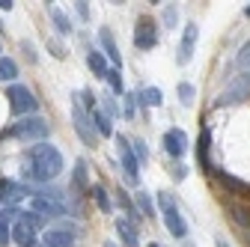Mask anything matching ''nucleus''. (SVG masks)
I'll list each match as a JSON object with an SVG mask.
<instances>
[{"instance_id":"obj_13","label":"nucleus","mask_w":250,"mask_h":247,"mask_svg":"<svg viewBox=\"0 0 250 247\" xmlns=\"http://www.w3.org/2000/svg\"><path fill=\"white\" fill-rule=\"evenodd\" d=\"M12 241L18 244V247H36L39 241H36V229L30 226V224H24V221H15L12 224Z\"/></svg>"},{"instance_id":"obj_19","label":"nucleus","mask_w":250,"mask_h":247,"mask_svg":"<svg viewBox=\"0 0 250 247\" xmlns=\"http://www.w3.org/2000/svg\"><path fill=\"white\" fill-rule=\"evenodd\" d=\"M89 194H92L96 206H99L104 214H110V211H113V203H110V197H107V191H104V185H92V188H89Z\"/></svg>"},{"instance_id":"obj_12","label":"nucleus","mask_w":250,"mask_h":247,"mask_svg":"<svg viewBox=\"0 0 250 247\" xmlns=\"http://www.w3.org/2000/svg\"><path fill=\"white\" fill-rule=\"evenodd\" d=\"M30 206H33V211L42 214V218H62V211H66V206H60V203H54V200H48L42 194H36Z\"/></svg>"},{"instance_id":"obj_3","label":"nucleus","mask_w":250,"mask_h":247,"mask_svg":"<svg viewBox=\"0 0 250 247\" xmlns=\"http://www.w3.org/2000/svg\"><path fill=\"white\" fill-rule=\"evenodd\" d=\"M250 99V72H241V75H235L229 83H227V89L217 96V107H229V104H241V102H247Z\"/></svg>"},{"instance_id":"obj_29","label":"nucleus","mask_w":250,"mask_h":247,"mask_svg":"<svg viewBox=\"0 0 250 247\" xmlns=\"http://www.w3.org/2000/svg\"><path fill=\"white\" fill-rule=\"evenodd\" d=\"M235 66H238L241 72H250V39L238 48V54H235Z\"/></svg>"},{"instance_id":"obj_6","label":"nucleus","mask_w":250,"mask_h":247,"mask_svg":"<svg viewBox=\"0 0 250 247\" xmlns=\"http://www.w3.org/2000/svg\"><path fill=\"white\" fill-rule=\"evenodd\" d=\"M116 146H119V158H122V170H125V182H131V185H140V164L134 158V152H131V143L125 140L122 134H116Z\"/></svg>"},{"instance_id":"obj_38","label":"nucleus","mask_w":250,"mask_h":247,"mask_svg":"<svg viewBox=\"0 0 250 247\" xmlns=\"http://www.w3.org/2000/svg\"><path fill=\"white\" fill-rule=\"evenodd\" d=\"M75 6H78V15L86 21V18H89V9H86V3H75Z\"/></svg>"},{"instance_id":"obj_39","label":"nucleus","mask_w":250,"mask_h":247,"mask_svg":"<svg viewBox=\"0 0 250 247\" xmlns=\"http://www.w3.org/2000/svg\"><path fill=\"white\" fill-rule=\"evenodd\" d=\"M12 6H15V3H12V0H0V9H3V12H9Z\"/></svg>"},{"instance_id":"obj_7","label":"nucleus","mask_w":250,"mask_h":247,"mask_svg":"<svg viewBox=\"0 0 250 247\" xmlns=\"http://www.w3.org/2000/svg\"><path fill=\"white\" fill-rule=\"evenodd\" d=\"M134 45L140 51H152L155 45H158V30H155V21L149 15H140V21L134 27Z\"/></svg>"},{"instance_id":"obj_40","label":"nucleus","mask_w":250,"mask_h":247,"mask_svg":"<svg viewBox=\"0 0 250 247\" xmlns=\"http://www.w3.org/2000/svg\"><path fill=\"white\" fill-rule=\"evenodd\" d=\"M217 247H229V244H227V238H217Z\"/></svg>"},{"instance_id":"obj_43","label":"nucleus","mask_w":250,"mask_h":247,"mask_svg":"<svg viewBox=\"0 0 250 247\" xmlns=\"http://www.w3.org/2000/svg\"><path fill=\"white\" fill-rule=\"evenodd\" d=\"M146 247H158V244H155V241H149V244H146Z\"/></svg>"},{"instance_id":"obj_35","label":"nucleus","mask_w":250,"mask_h":247,"mask_svg":"<svg viewBox=\"0 0 250 247\" xmlns=\"http://www.w3.org/2000/svg\"><path fill=\"white\" fill-rule=\"evenodd\" d=\"M170 176H173V182H182V179L188 176V167H185V164H173V170H170Z\"/></svg>"},{"instance_id":"obj_21","label":"nucleus","mask_w":250,"mask_h":247,"mask_svg":"<svg viewBox=\"0 0 250 247\" xmlns=\"http://www.w3.org/2000/svg\"><path fill=\"white\" fill-rule=\"evenodd\" d=\"M48 12H51V18H54V24H57V30L62 36H69L72 33V21H69V15L66 12H60L57 6H48Z\"/></svg>"},{"instance_id":"obj_5","label":"nucleus","mask_w":250,"mask_h":247,"mask_svg":"<svg viewBox=\"0 0 250 247\" xmlns=\"http://www.w3.org/2000/svg\"><path fill=\"white\" fill-rule=\"evenodd\" d=\"M48 122L42 119V116H24V119H18L15 125L9 128V134L12 137H21V140H42V137H48Z\"/></svg>"},{"instance_id":"obj_2","label":"nucleus","mask_w":250,"mask_h":247,"mask_svg":"<svg viewBox=\"0 0 250 247\" xmlns=\"http://www.w3.org/2000/svg\"><path fill=\"white\" fill-rule=\"evenodd\" d=\"M6 99H9V107H12V113L18 116V119H24V116H33L36 110H39V102H36V96L30 92L24 83H9V89H6Z\"/></svg>"},{"instance_id":"obj_15","label":"nucleus","mask_w":250,"mask_h":247,"mask_svg":"<svg viewBox=\"0 0 250 247\" xmlns=\"http://www.w3.org/2000/svg\"><path fill=\"white\" fill-rule=\"evenodd\" d=\"M99 42H102V51H104V57L110 60V63L119 69L122 66V57H119V48H116V42H113V33H110V30L107 27H102L99 30Z\"/></svg>"},{"instance_id":"obj_25","label":"nucleus","mask_w":250,"mask_h":247,"mask_svg":"<svg viewBox=\"0 0 250 247\" xmlns=\"http://www.w3.org/2000/svg\"><path fill=\"white\" fill-rule=\"evenodd\" d=\"M18 221L30 224V226H33L36 232H39V229H45V218H42V214H36L33 208H30V211H18Z\"/></svg>"},{"instance_id":"obj_41","label":"nucleus","mask_w":250,"mask_h":247,"mask_svg":"<svg viewBox=\"0 0 250 247\" xmlns=\"http://www.w3.org/2000/svg\"><path fill=\"white\" fill-rule=\"evenodd\" d=\"M104 247H116V241H104Z\"/></svg>"},{"instance_id":"obj_34","label":"nucleus","mask_w":250,"mask_h":247,"mask_svg":"<svg viewBox=\"0 0 250 247\" xmlns=\"http://www.w3.org/2000/svg\"><path fill=\"white\" fill-rule=\"evenodd\" d=\"M102 102H104V113H107V116H119V104L113 102V96H107V99H102Z\"/></svg>"},{"instance_id":"obj_44","label":"nucleus","mask_w":250,"mask_h":247,"mask_svg":"<svg viewBox=\"0 0 250 247\" xmlns=\"http://www.w3.org/2000/svg\"><path fill=\"white\" fill-rule=\"evenodd\" d=\"M36 247H45V244H36Z\"/></svg>"},{"instance_id":"obj_20","label":"nucleus","mask_w":250,"mask_h":247,"mask_svg":"<svg viewBox=\"0 0 250 247\" xmlns=\"http://www.w3.org/2000/svg\"><path fill=\"white\" fill-rule=\"evenodd\" d=\"M140 102H143L146 107H161V104H164V92H161L158 86H146V89L140 92Z\"/></svg>"},{"instance_id":"obj_4","label":"nucleus","mask_w":250,"mask_h":247,"mask_svg":"<svg viewBox=\"0 0 250 247\" xmlns=\"http://www.w3.org/2000/svg\"><path fill=\"white\" fill-rule=\"evenodd\" d=\"M72 122H75V131H78V137H81L83 146H96L99 143V131L92 128V116L78 102V92H75V104H72Z\"/></svg>"},{"instance_id":"obj_11","label":"nucleus","mask_w":250,"mask_h":247,"mask_svg":"<svg viewBox=\"0 0 250 247\" xmlns=\"http://www.w3.org/2000/svg\"><path fill=\"white\" fill-rule=\"evenodd\" d=\"M161 218H164V226L170 229V235H176V238H185V235H188V224H185L182 211H179L176 206L167 208V211H161Z\"/></svg>"},{"instance_id":"obj_9","label":"nucleus","mask_w":250,"mask_h":247,"mask_svg":"<svg viewBox=\"0 0 250 247\" xmlns=\"http://www.w3.org/2000/svg\"><path fill=\"white\" fill-rule=\"evenodd\" d=\"M200 39V27L197 24H188L185 27V33H182V45H179V57H176V63L185 66V63H191L194 60V45Z\"/></svg>"},{"instance_id":"obj_31","label":"nucleus","mask_w":250,"mask_h":247,"mask_svg":"<svg viewBox=\"0 0 250 247\" xmlns=\"http://www.w3.org/2000/svg\"><path fill=\"white\" fill-rule=\"evenodd\" d=\"M9 241H12V226L0 218V247H9Z\"/></svg>"},{"instance_id":"obj_18","label":"nucleus","mask_w":250,"mask_h":247,"mask_svg":"<svg viewBox=\"0 0 250 247\" xmlns=\"http://www.w3.org/2000/svg\"><path fill=\"white\" fill-rule=\"evenodd\" d=\"M89 116H92V125H96L99 137H113V125H110V116H107L104 110H92Z\"/></svg>"},{"instance_id":"obj_22","label":"nucleus","mask_w":250,"mask_h":247,"mask_svg":"<svg viewBox=\"0 0 250 247\" xmlns=\"http://www.w3.org/2000/svg\"><path fill=\"white\" fill-rule=\"evenodd\" d=\"M18 78V66L12 57H0V81H12Z\"/></svg>"},{"instance_id":"obj_30","label":"nucleus","mask_w":250,"mask_h":247,"mask_svg":"<svg viewBox=\"0 0 250 247\" xmlns=\"http://www.w3.org/2000/svg\"><path fill=\"white\" fill-rule=\"evenodd\" d=\"M131 152H134L137 164H140V167H146V161H149V152H146V143H143L140 137H134V140H131Z\"/></svg>"},{"instance_id":"obj_16","label":"nucleus","mask_w":250,"mask_h":247,"mask_svg":"<svg viewBox=\"0 0 250 247\" xmlns=\"http://www.w3.org/2000/svg\"><path fill=\"white\" fill-rule=\"evenodd\" d=\"M116 235L122 238L125 247H140V238H137V229H134V221H125V218H116Z\"/></svg>"},{"instance_id":"obj_14","label":"nucleus","mask_w":250,"mask_h":247,"mask_svg":"<svg viewBox=\"0 0 250 247\" xmlns=\"http://www.w3.org/2000/svg\"><path fill=\"white\" fill-rule=\"evenodd\" d=\"M36 197L33 191H30V188H24V185H18V182H9V179H3V182H0V200H3V203H18L21 197Z\"/></svg>"},{"instance_id":"obj_27","label":"nucleus","mask_w":250,"mask_h":247,"mask_svg":"<svg viewBox=\"0 0 250 247\" xmlns=\"http://www.w3.org/2000/svg\"><path fill=\"white\" fill-rule=\"evenodd\" d=\"M104 81H107V86H110L113 96H125V86H122V75H119V69H110Z\"/></svg>"},{"instance_id":"obj_24","label":"nucleus","mask_w":250,"mask_h":247,"mask_svg":"<svg viewBox=\"0 0 250 247\" xmlns=\"http://www.w3.org/2000/svg\"><path fill=\"white\" fill-rule=\"evenodd\" d=\"M137 208H140V214L146 221H152L155 218V208H152V197L146 194V191H137Z\"/></svg>"},{"instance_id":"obj_10","label":"nucleus","mask_w":250,"mask_h":247,"mask_svg":"<svg viewBox=\"0 0 250 247\" xmlns=\"http://www.w3.org/2000/svg\"><path fill=\"white\" fill-rule=\"evenodd\" d=\"M42 244H45V247H75V229H66V226L45 229Z\"/></svg>"},{"instance_id":"obj_36","label":"nucleus","mask_w":250,"mask_h":247,"mask_svg":"<svg viewBox=\"0 0 250 247\" xmlns=\"http://www.w3.org/2000/svg\"><path fill=\"white\" fill-rule=\"evenodd\" d=\"M21 48H24V54H27V63H36V54H33V45H30V42H21Z\"/></svg>"},{"instance_id":"obj_42","label":"nucleus","mask_w":250,"mask_h":247,"mask_svg":"<svg viewBox=\"0 0 250 247\" xmlns=\"http://www.w3.org/2000/svg\"><path fill=\"white\" fill-rule=\"evenodd\" d=\"M244 15H247V18H250V3H247V9H244Z\"/></svg>"},{"instance_id":"obj_33","label":"nucleus","mask_w":250,"mask_h":247,"mask_svg":"<svg viewBox=\"0 0 250 247\" xmlns=\"http://www.w3.org/2000/svg\"><path fill=\"white\" fill-rule=\"evenodd\" d=\"M116 203H119V206H122L125 211H128V214H131V218H137V211H134V206H131V200H128V197H125V191H116Z\"/></svg>"},{"instance_id":"obj_32","label":"nucleus","mask_w":250,"mask_h":247,"mask_svg":"<svg viewBox=\"0 0 250 247\" xmlns=\"http://www.w3.org/2000/svg\"><path fill=\"white\" fill-rule=\"evenodd\" d=\"M176 18H179L176 6H173V3H170V6H164V27H167V30H173V27H176Z\"/></svg>"},{"instance_id":"obj_17","label":"nucleus","mask_w":250,"mask_h":247,"mask_svg":"<svg viewBox=\"0 0 250 247\" xmlns=\"http://www.w3.org/2000/svg\"><path fill=\"white\" fill-rule=\"evenodd\" d=\"M86 66L92 69V75H96V78H107V72H110L107 60H104V51H89L86 54Z\"/></svg>"},{"instance_id":"obj_37","label":"nucleus","mask_w":250,"mask_h":247,"mask_svg":"<svg viewBox=\"0 0 250 247\" xmlns=\"http://www.w3.org/2000/svg\"><path fill=\"white\" fill-rule=\"evenodd\" d=\"M48 48L54 51V57H66V54H62V45H60V42H54V39L48 42Z\"/></svg>"},{"instance_id":"obj_1","label":"nucleus","mask_w":250,"mask_h":247,"mask_svg":"<svg viewBox=\"0 0 250 247\" xmlns=\"http://www.w3.org/2000/svg\"><path fill=\"white\" fill-rule=\"evenodd\" d=\"M62 173V155L57 152V146L51 143H36L24 152V179H33V182H54Z\"/></svg>"},{"instance_id":"obj_26","label":"nucleus","mask_w":250,"mask_h":247,"mask_svg":"<svg viewBox=\"0 0 250 247\" xmlns=\"http://www.w3.org/2000/svg\"><path fill=\"white\" fill-rule=\"evenodd\" d=\"M176 92H179V102L188 107V104H191L194 99H197V89H194V83H188V81H182L179 86H176Z\"/></svg>"},{"instance_id":"obj_8","label":"nucleus","mask_w":250,"mask_h":247,"mask_svg":"<svg viewBox=\"0 0 250 247\" xmlns=\"http://www.w3.org/2000/svg\"><path fill=\"white\" fill-rule=\"evenodd\" d=\"M161 146H164V152L170 158H185L188 155V134L182 131V128H170V131H164L161 134Z\"/></svg>"},{"instance_id":"obj_28","label":"nucleus","mask_w":250,"mask_h":247,"mask_svg":"<svg viewBox=\"0 0 250 247\" xmlns=\"http://www.w3.org/2000/svg\"><path fill=\"white\" fill-rule=\"evenodd\" d=\"M72 182L78 185V188H89V182H86V161L78 158L75 161V173H72Z\"/></svg>"},{"instance_id":"obj_23","label":"nucleus","mask_w":250,"mask_h":247,"mask_svg":"<svg viewBox=\"0 0 250 247\" xmlns=\"http://www.w3.org/2000/svg\"><path fill=\"white\" fill-rule=\"evenodd\" d=\"M208 128H203V134H200V146H197V155H200V167L203 170H208Z\"/></svg>"}]
</instances>
